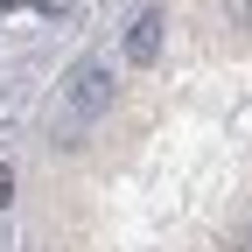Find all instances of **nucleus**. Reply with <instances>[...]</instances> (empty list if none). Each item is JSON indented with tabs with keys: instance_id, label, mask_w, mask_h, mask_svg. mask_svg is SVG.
<instances>
[{
	"instance_id": "obj_1",
	"label": "nucleus",
	"mask_w": 252,
	"mask_h": 252,
	"mask_svg": "<svg viewBox=\"0 0 252 252\" xmlns=\"http://www.w3.org/2000/svg\"><path fill=\"white\" fill-rule=\"evenodd\" d=\"M105 105H112V63L91 56V63H77V70H70V84H63V140H77Z\"/></svg>"
},
{
	"instance_id": "obj_5",
	"label": "nucleus",
	"mask_w": 252,
	"mask_h": 252,
	"mask_svg": "<svg viewBox=\"0 0 252 252\" xmlns=\"http://www.w3.org/2000/svg\"><path fill=\"white\" fill-rule=\"evenodd\" d=\"M238 252H252V224H245V231H238Z\"/></svg>"
},
{
	"instance_id": "obj_3",
	"label": "nucleus",
	"mask_w": 252,
	"mask_h": 252,
	"mask_svg": "<svg viewBox=\"0 0 252 252\" xmlns=\"http://www.w3.org/2000/svg\"><path fill=\"white\" fill-rule=\"evenodd\" d=\"M224 21H231V28H245V35H252V0H224Z\"/></svg>"
},
{
	"instance_id": "obj_4",
	"label": "nucleus",
	"mask_w": 252,
	"mask_h": 252,
	"mask_svg": "<svg viewBox=\"0 0 252 252\" xmlns=\"http://www.w3.org/2000/svg\"><path fill=\"white\" fill-rule=\"evenodd\" d=\"M35 7H42V14L56 21V14H77V7H84V0H35Z\"/></svg>"
},
{
	"instance_id": "obj_6",
	"label": "nucleus",
	"mask_w": 252,
	"mask_h": 252,
	"mask_svg": "<svg viewBox=\"0 0 252 252\" xmlns=\"http://www.w3.org/2000/svg\"><path fill=\"white\" fill-rule=\"evenodd\" d=\"M7 7H21V0H0V14H7Z\"/></svg>"
},
{
	"instance_id": "obj_2",
	"label": "nucleus",
	"mask_w": 252,
	"mask_h": 252,
	"mask_svg": "<svg viewBox=\"0 0 252 252\" xmlns=\"http://www.w3.org/2000/svg\"><path fill=\"white\" fill-rule=\"evenodd\" d=\"M161 35H168V14H161V7H140L133 28H126V63H133V70H147V63L161 56Z\"/></svg>"
}]
</instances>
